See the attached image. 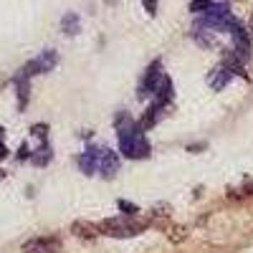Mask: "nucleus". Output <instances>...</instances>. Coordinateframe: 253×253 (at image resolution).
I'll return each instance as SVG.
<instances>
[{
  "label": "nucleus",
  "instance_id": "1a4fd4ad",
  "mask_svg": "<svg viewBox=\"0 0 253 253\" xmlns=\"http://www.w3.org/2000/svg\"><path fill=\"white\" fill-rule=\"evenodd\" d=\"M61 28H63V33H69V36L79 33V15L66 13V15H63V20H61Z\"/></svg>",
  "mask_w": 253,
  "mask_h": 253
},
{
  "label": "nucleus",
  "instance_id": "2eb2a0df",
  "mask_svg": "<svg viewBox=\"0 0 253 253\" xmlns=\"http://www.w3.org/2000/svg\"><path fill=\"white\" fill-rule=\"evenodd\" d=\"M0 177H3V172H0Z\"/></svg>",
  "mask_w": 253,
  "mask_h": 253
},
{
  "label": "nucleus",
  "instance_id": "423d86ee",
  "mask_svg": "<svg viewBox=\"0 0 253 253\" xmlns=\"http://www.w3.org/2000/svg\"><path fill=\"white\" fill-rule=\"evenodd\" d=\"M20 253H61V241L58 238H33L20 248Z\"/></svg>",
  "mask_w": 253,
  "mask_h": 253
},
{
  "label": "nucleus",
  "instance_id": "20e7f679",
  "mask_svg": "<svg viewBox=\"0 0 253 253\" xmlns=\"http://www.w3.org/2000/svg\"><path fill=\"white\" fill-rule=\"evenodd\" d=\"M198 23L203 26V28H210V31H223V33H233L241 23L233 18V13L228 10V5H210L205 13H200V18H198Z\"/></svg>",
  "mask_w": 253,
  "mask_h": 253
},
{
  "label": "nucleus",
  "instance_id": "0eeeda50",
  "mask_svg": "<svg viewBox=\"0 0 253 253\" xmlns=\"http://www.w3.org/2000/svg\"><path fill=\"white\" fill-rule=\"evenodd\" d=\"M230 76H233V69H230V66H228V63H225V66H220V69H215L213 74H210V76H208V84H210V86H213L215 91H220V89L225 86V84L230 81Z\"/></svg>",
  "mask_w": 253,
  "mask_h": 253
},
{
  "label": "nucleus",
  "instance_id": "6e6552de",
  "mask_svg": "<svg viewBox=\"0 0 253 253\" xmlns=\"http://www.w3.org/2000/svg\"><path fill=\"white\" fill-rule=\"evenodd\" d=\"M51 157H53L51 147H48V144L43 142V144H41L38 150H36V152L31 155V162H33V165H38V167H43V165H48V162H51Z\"/></svg>",
  "mask_w": 253,
  "mask_h": 253
},
{
  "label": "nucleus",
  "instance_id": "f03ea898",
  "mask_svg": "<svg viewBox=\"0 0 253 253\" xmlns=\"http://www.w3.org/2000/svg\"><path fill=\"white\" fill-rule=\"evenodd\" d=\"M79 167L86 175H94V172H101L104 177H109L117 172L119 167V157L112 152V150H86L81 157H79Z\"/></svg>",
  "mask_w": 253,
  "mask_h": 253
},
{
  "label": "nucleus",
  "instance_id": "7ed1b4c3",
  "mask_svg": "<svg viewBox=\"0 0 253 253\" xmlns=\"http://www.w3.org/2000/svg\"><path fill=\"white\" fill-rule=\"evenodd\" d=\"M144 228H147V220H139L134 215H117L99 223L101 233L112 238H132V236H139Z\"/></svg>",
  "mask_w": 253,
  "mask_h": 253
},
{
  "label": "nucleus",
  "instance_id": "39448f33",
  "mask_svg": "<svg viewBox=\"0 0 253 253\" xmlns=\"http://www.w3.org/2000/svg\"><path fill=\"white\" fill-rule=\"evenodd\" d=\"M58 63V56H56V51H43L41 56H36L33 61H28L23 69H20V74L23 76H36V74H46V71H53V66Z\"/></svg>",
  "mask_w": 253,
  "mask_h": 253
},
{
  "label": "nucleus",
  "instance_id": "f257e3e1",
  "mask_svg": "<svg viewBox=\"0 0 253 253\" xmlns=\"http://www.w3.org/2000/svg\"><path fill=\"white\" fill-rule=\"evenodd\" d=\"M117 126H119V152L124 157H129V160L150 157V142H147L139 124H134L126 114H122L117 119Z\"/></svg>",
  "mask_w": 253,
  "mask_h": 253
},
{
  "label": "nucleus",
  "instance_id": "9d476101",
  "mask_svg": "<svg viewBox=\"0 0 253 253\" xmlns=\"http://www.w3.org/2000/svg\"><path fill=\"white\" fill-rule=\"evenodd\" d=\"M96 230H99V228H91V225H86V223H74V233H79L81 238H94Z\"/></svg>",
  "mask_w": 253,
  "mask_h": 253
},
{
  "label": "nucleus",
  "instance_id": "4468645a",
  "mask_svg": "<svg viewBox=\"0 0 253 253\" xmlns=\"http://www.w3.org/2000/svg\"><path fill=\"white\" fill-rule=\"evenodd\" d=\"M251 33H253V15H251Z\"/></svg>",
  "mask_w": 253,
  "mask_h": 253
},
{
  "label": "nucleus",
  "instance_id": "9b49d317",
  "mask_svg": "<svg viewBox=\"0 0 253 253\" xmlns=\"http://www.w3.org/2000/svg\"><path fill=\"white\" fill-rule=\"evenodd\" d=\"M210 5H213V0H193V3H190V10H193V13H205Z\"/></svg>",
  "mask_w": 253,
  "mask_h": 253
},
{
  "label": "nucleus",
  "instance_id": "ddd939ff",
  "mask_svg": "<svg viewBox=\"0 0 253 253\" xmlns=\"http://www.w3.org/2000/svg\"><path fill=\"white\" fill-rule=\"evenodd\" d=\"M3 139H5V134H3V129H0V160H3V157L8 155V150H5V142H3Z\"/></svg>",
  "mask_w": 253,
  "mask_h": 253
},
{
  "label": "nucleus",
  "instance_id": "f8f14e48",
  "mask_svg": "<svg viewBox=\"0 0 253 253\" xmlns=\"http://www.w3.org/2000/svg\"><path fill=\"white\" fill-rule=\"evenodd\" d=\"M142 5H144V10L150 13V15H155V13H157V5H160V0H142Z\"/></svg>",
  "mask_w": 253,
  "mask_h": 253
}]
</instances>
